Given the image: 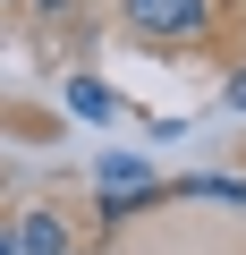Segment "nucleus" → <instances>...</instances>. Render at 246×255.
<instances>
[{
    "label": "nucleus",
    "mask_w": 246,
    "mask_h": 255,
    "mask_svg": "<svg viewBox=\"0 0 246 255\" xmlns=\"http://www.w3.org/2000/svg\"><path fill=\"white\" fill-rule=\"evenodd\" d=\"M128 26L153 34V43H187L212 26V0H128Z\"/></svg>",
    "instance_id": "f257e3e1"
},
{
    "label": "nucleus",
    "mask_w": 246,
    "mask_h": 255,
    "mask_svg": "<svg viewBox=\"0 0 246 255\" xmlns=\"http://www.w3.org/2000/svg\"><path fill=\"white\" fill-rule=\"evenodd\" d=\"M93 179H102V196H119V204H102V213H128L136 196H153V170H145V162H128V153H110Z\"/></svg>",
    "instance_id": "f03ea898"
},
{
    "label": "nucleus",
    "mask_w": 246,
    "mask_h": 255,
    "mask_svg": "<svg viewBox=\"0 0 246 255\" xmlns=\"http://www.w3.org/2000/svg\"><path fill=\"white\" fill-rule=\"evenodd\" d=\"M17 255H68V230H60L51 213H26V230H17Z\"/></svg>",
    "instance_id": "7ed1b4c3"
},
{
    "label": "nucleus",
    "mask_w": 246,
    "mask_h": 255,
    "mask_svg": "<svg viewBox=\"0 0 246 255\" xmlns=\"http://www.w3.org/2000/svg\"><path fill=\"white\" fill-rule=\"evenodd\" d=\"M68 111H77V119H110L119 102H110V85H93V77H77V85H68Z\"/></svg>",
    "instance_id": "20e7f679"
},
{
    "label": "nucleus",
    "mask_w": 246,
    "mask_h": 255,
    "mask_svg": "<svg viewBox=\"0 0 246 255\" xmlns=\"http://www.w3.org/2000/svg\"><path fill=\"white\" fill-rule=\"evenodd\" d=\"M187 196H212V204H238L246 213V187H229V179H187Z\"/></svg>",
    "instance_id": "39448f33"
},
{
    "label": "nucleus",
    "mask_w": 246,
    "mask_h": 255,
    "mask_svg": "<svg viewBox=\"0 0 246 255\" xmlns=\"http://www.w3.org/2000/svg\"><path fill=\"white\" fill-rule=\"evenodd\" d=\"M0 255H9V238H0Z\"/></svg>",
    "instance_id": "423d86ee"
}]
</instances>
